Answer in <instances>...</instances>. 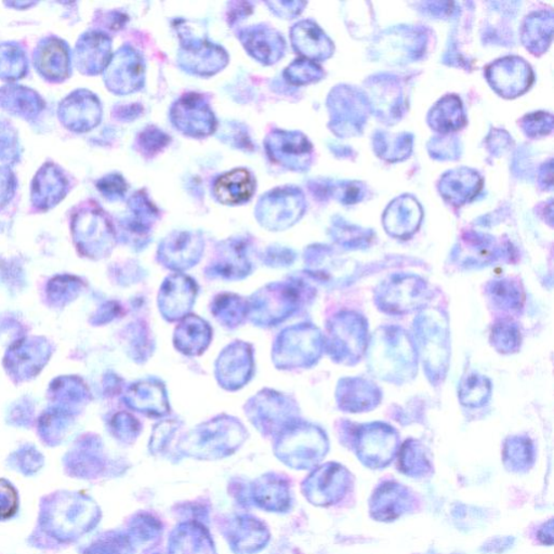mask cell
I'll return each instance as SVG.
<instances>
[{"instance_id": "obj_1", "label": "cell", "mask_w": 554, "mask_h": 554, "mask_svg": "<svg viewBox=\"0 0 554 554\" xmlns=\"http://www.w3.org/2000/svg\"><path fill=\"white\" fill-rule=\"evenodd\" d=\"M301 287L296 283H277L255 294L249 303V315L260 325H276L297 310Z\"/></svg>"}, {"instance_id": "obj_2", "label": "cell", "mask_w": 554, "mask_h": 554, "mask_svg": "<svg viewBox=\"0 0 554 554\" xmlns=\"http://www.w3.org/2000/svg\"><path fill=\"white\" fill-rule=\"evenodd\" d=\"M321 353V334L308 325L285 329L274 345V363L279 369L309 366Z\"/></svg>"}, {"instance_id": "obj_3", "label": "cell", "mask_w": 554, "mask_h": 554, "mask_svg": "<svg viewBox=\"0 0 554 554\" xmlns=\"http://www.w3.org/2000/svg\"><path fill=\"white\" fill-rule=\"evenodd\" d=\"M196 294L197 287L193 279L184 274H173L164 282L159 292V310L170 322L181 320L193 306Z\"/></svg>"}, {"instance_id": "obj_4", "label": "cell", "mask_w": 554, "mask_h": 554, "mask_svg": "<svg viewBox=\"0 0 554 554\" xmlns=\"http://www.w3.org/2000/svg\"><path fill=\"white\" fill-rule=\"evenodd\" d=\"M487 79L502 96L513 98L529 89L533 73L524 60L504 58L487 69Z\"/></svg>"}, {"instance_id": "obj_5", "label": "cell", "mask_w": 554, "mask_h": 554, "mask_svg": "<svg viewBox=\"0 0 554 554\" xmlns=\"http://www.w3.org/2000/svg\"><path fill=\"white\" fill-rule=\"evenodd\" d=\"M172 117L175 127L193 136L210 135L216 127L215 117L200 95L181 99L173 108Z\"/></svg>"}, {"instance_id": "obj_6", "label": "cell", "mask_w": 554, "mask_h": 554, "mask_svg": "<svg viewBox=\"0 0 554 554\" xmlns=\"http://www.w3.org/2000/svg\"><path fill=\"white\" fill-rule=\"evenodd\" d=\"M252 352L249 344L235 343L223 351L217 363V378L223 388L237 390L249 382L252 372Z\"/></svg>"}, {"instance_id": "obj_7", "label": "cell", "mask_w": 554, "mask_h": 554, "mask_svg": "<svg viewBox=\"0 0 554 554\" xmlns=\"http://www.w3.org/2000/svg\"><path fill=\"white\" fill-rule=\"evenodd\" d=\"M204 244L194 233L180 232L170 235L159 246V257L164 266L183 271L200 261Z\"/></svg>"}, {"instance_id": "obj_8", "label": "cell", "mask_w": 554, "mask_h": 554, "mask_svg": "<svg viewBox=\"0 0 554 554\" xmlns=\"http://www.w3.org/2000/svg\"><path fill=\"white\" fill-rule=\"evenodd\" d=\"M144 79L145 65L142 59L138 53L126 48L114 57L108 67V86L117 93L140 89Z\"/></svg>"}, {"instance_id": "obj_9", "label": "cell", "mask_w": 554, "mask_h": 554, "mask_svg": "<svg viewBox=\"0 0 554 554\" xmlns=\"http://www.w3.org/2000/svg\"><path fill=\"white\" fill-rule=\"evenodd\" d=\"M246 414L251 417L257 426L276 427L286 426L294 416L293 405L282 394L263 391L252 399L247 408Z\"/></svg>"}, {"instance_id": "obj_10", "label": "cell", "mask_w": 554, "mask_h": 554, "mask_svg": "<svg viewBox=\"0 0 554 554\" xmlns=\"http://www.w3.org/2000/svg\"><path fill=\"white\" fill-rule=\"evenodd\" d=\"M259 208V218L263 224L274 230L292 226L304 211L299 194L293 192H282L281 195L274 193L272 197L263 200L262 207Z\"/></svg>"}, {"instance_id": "obj_11", "label": "cell", "mask_w": 554, "mask_h": 554, "mask_svg": "<svg viewBox=\"0 0 554 554\" xmlns=\"http://www.w3.org/2000/svg\"><path fill=\"white\" fill-rule=\"evenodd\" d=\"M247 51L257 60L267 64L277 62L283 56L284 41L278 33L268 27H251L241 34Z\"/></svg>"}, {"instance_id": "obj_12", "label": "cell", "mask_w": 554, "mask_h": 554, "mask_svg": "<svg viewBox=\"0 0 554 554\" xmlns=\"http://www.w3.org/2000/svg\"><path fill=\"white\" fill-rule=\"evenodd\" d=\"M62 117L70 128L76 131L89 130L101 118L100 104L92 95H80L78 92L63 103Z\"/></svg>"}, {"instance_id": "obj_13", "label": "cell", "mask_w": 554, "mask_h": 554, "mask_svg": "<svg viewBox=\"0 0 554 554\" xmlns=\"http://www.w3.org/2000/svg\"><path fill=\"white\" fill-rule=\"evenodd\" d=\"M292 41L296 51L312 60L326 59L333 51L329 38L310 21L300 22L293 27Z\"/></svg>"}, {"instance_id": "obj_14", "label": "cell", "mask_w": 554, "mask_h": 554, "mask_svg": "<svg viewBox=\"0 0 554 554\" xmlns=\"http://www.w3.org/2000/svg\"><path fill=\"white\" fill-rule=\"evenodd\" d=\"M211 340V326L199 316H185L175 328V348L186 355H199L204 352Z\"/></svg>"}, {"instance_id": "obj_15", "label": "cell", "mask_w": 554, "mask_h": 554, "mask_svg": "<svg viewBox=\"0 0 554 554\" xmlns=\"http://www.w3.org/2000/svg\"><path fill=\"white\" fill-rule=\"evenodd\" d=\"M268 150L276 161L293 168L301 166L308 156L311 146L305 136L296 133H274L268 140Z\"/></svg>"}, {"instance_id": "obj_16", "label": "cell", "mask_w": 554, "mask_h": 554, "mask_svg": "<svg viewBox=\"0 0 554 554\" xmlns=\"http://www.w3.org/2000/svg\"><path fill=\"white\" fill-rule=\"evenodd\" d=\"M180 59L186 69L201 75L218 72L227 64L228 60L227 54L221 48L205 42L199 45H186L184 52H181Z\"/></svg>"}, {"instance_id": "obj_17", "label": "cell", "mask_w": 554, "mask_h": 554, "mask_svg": "<svg viewBox=\"0 0 554 554\" xmlns=\"http://www.w3.org/2000/svg\"><path fill=\"white\" fill-rule=\"evenodd\" d=\"M255 183L245 169H235L223 174L215 183V195L224 204H241L254 194Z\"/></svg>"}, {"instance_id": "obj_18", "label": "cell", "mask_w": 554, "mask_h": 554, "mask_svg": "<svg viewBox=\"0 0 554 554\" xmlns=\"http://www.w3.org/2000/svg\"><path fill=\"white\" fill-rule=\"evenodd\" d=\"M129 404L134 409L150 416H163L168 413L166 392L161 383L146 380L136 383L128 396Z\"/></svg>"}, {"instance_id": "obj_19", "label": "cell", "mask_w": 554, "mask_h": 554, "mask_svg": "<svg viewBox=\"0 0 554 554\" xmlns=\"http://www.w3.org/2000/svg\"><path fill=\"white\" fill-rule=\"evenodd\" d=\"M481 186L482 181L475 173L468 169L455 170L444 175L441 193L453 204L462 205L474 199Z\"/></svg>"}, {"instance_id": "obj_20", "label": "cell", "mask_w": 554, "mask_h": 554, "mask_svg": "<svg viewBox=\"0 0 554 554\" xmlns=\"http://www.w3.org/2000/svg\"><path fill=\"white\" fill-rule=\"evenodd\" d=\"M421 211L414 200L399 199L389 207L386 213V227L394 235H408L414 232L420 222Z\"/></svg>"}, {"instance_id": "obj_21", "label": "cell", "mask_w": 554, "mask_h": 554, "mask_svg": "<svg viewBox=\"0 0 554 554\" xmlns=\"http://www.w3.org/2000/svg\"><path fill=\"white\" fill-rule=\"evenodd\" d=\"M251 270L245 249L239 243L224 246L221 255L211 267V276L227 279L245 277Z\"/></svg>"}, {"instance_id": "obj_22", "label": "cell", "mask_w": 554, "mask_h": 554, "mask_svg": "<svg viewBox=\"0 0 554 554\" xmlns=\"http://www.w3.org/2000/svg\"><path fill=\"white\" fill-rule=\"evenodd\" d=\"M37 68L42 75L61 80L68 75L69 53L61 42L49 41L37 53Z\"/></svg>"}, {"instance_id": "obj_23", "label": "cell", "mask_w": 554, "mask_h": 554, "mask_svg": "<svg viewBox=\"0 0 554 554\" xmlns=\"http://www.w3.org/2000/svg\"><path fill=\"white\" fill-rule=\"evenodd\" d=\"M111 43L101 34H91L78 45L80 63L91 73H98L108 64Z\"/></svg>"}, {"instance_id": "obj_24", "label": "cell", "mask_w": 554, "mask_h": 554, "mask_svg": "<svg viewBox=\"0 0 554 554\" xmlns=\"http://www.w3.org/2000/svg\"><path fill=\"white\" fill-rule=\"evenodd\" d=\"M429 120L432 127L442 133L462 128L465 124V117L459 99L455 96L442 99L432 108Z\"/></svg>"}, {"instance_id": "obj_25", "label": "cell", "mask_w": 554, "mask_h": 554, "mask_svg": "<svg viewBox=\"0 0 554 554\" xmlns=\"http://www.w3.org/2000/svg\"><path fill=\"white\" fill-rule=\"evenodd\" d=\"M552 15L549 14H535L526 21L523 38L525 45L531 52H545L549 45L552 34Z\"/></svg>"}, {"instance_id": "obj_26", "label": "cell", "mask_w": 554, "mask_h": 554, "mask_svg": "<svg viewBox=\"0 0 554 554\" xmlns=\"http://www.w3.org/2000/svg\"><path fill=\"white\" fill-rule=\"evenodd\" d=\"M65 183L61 174L54 172L52 166L42 168L34 181V196L42 204H56L62 199Z\"/></svg>"}, {"instance_id": "obj_27", "label": "cell", "mask_w": 554, "mask_h": 554, "mask_svg": "<svg viewBox=\"0 0 554 554\" xmlns=\"http://www.w3.org/2000/svg\"><path fill=\"white\" fill-rule=\"evenodd\" d=\"M212 314L224 326L235 327L249 315V303L234 295H222L213 305Z\"/></svg>"}, {"instance_id": "obj_28", "label": "cell", "mask_w": 554, "mask_h": 554, "mask_svg": "<svg viewBox=\"0 0 554 554\" xmlns=\"http://www.w3.org/2000/svg\"><path fill=\"white\" fill-rule=\"evenodd\" d=\"M23 53L14 46L0 47V75L4 78H19L24 73Z\"/></svg>"}, {"instance_id": "obj_29", "label": "cell", "mask_w": 554, "mask_h": 554, "mask_svg": "<svg viewBox=\"0 0 554 554\" xmlns=\"http://www.w3.org/2000/svg\"><path fill=\"white\" fill-rule=\"evenodd\" d=\"M288 80L294 84L303 85L321 78L322 70L317 65L308 60H298L293 63L286 72Z\"/></svg>"}, {"instance_id": "obj_30", "label": "cell", "mask_w": 554, "mask_h": 554, "mask_svg": "<svg viewBox=\"0 0 554 554\" xmlns=\"http://www.w3.org/2000/svg\"><path fill=\"white\" fill-rule=\"evenodd\" d=\"M485 380L479 377H473L463 386L462 396L465 404L477 405L485 399L488 392Z\"/></svg>"}, {"instance_id": "obj_31", "label": "cell", "mask_w": 554, "mask_h": 554, "mask_svg": "<svg viewBox=\"0 0 554 554\" xmlns=\"http://www.w3.org/2000/svg\"><path fill=\"white\" fill-rule=\"evenodd\" d=\"M525 125L530 136L545 135L552 129V117L544 113L530 115L525 118Z\"/></svg>"}, {"instance_id": "obj_32", "label": "cell", "mask_w": 554, "mask_h": 554, "mask_svg": "<svg viewBox=\"0 0 554 554\" xmlns=\"http://www.w3.org/2000/svg\"><path fill=\"white\" fill-rule=\"evenodd\" d=\"M16 495L13 487L0 481V519L11 517L15 512Z\"/></svg>"}, {"instance_id": "obj_33", "label": "cell", "mask_w": 554, "mask_h": 554, "mask_svg": "<svg viewBox=\"0 0 554 554\" xmlns=\"http://www.w3.org/2000/svg\"><path fill=\"white\" fill-rule=\"evenodd\" d=\"M99 188L108 196H117L123 195L126 191V184L119 175H109V177L101 181Z\"/></svg>"}, {"instance_id": "obj_34", "label": "cell", "mask_w": 554, "mask_h": 554, "mask_svg": "<svg viewBox=\"0 0 554 554\" xmlns=\"http://www.w3.org/2000/svg\"><path fill=\"white\" fill-rule=\"evenodd\" d=\"M146 133L150 136L146 138V136L142 134V146L145 147L146 151H158L162 146L167 144V136H164L161 131L158 130H146Z\"/></svg>"}, {"instance_id": "obj_35", "label": "cell", "mask_w": 554, "mask_h": 554, "mask_svg": "<svg viewBox=\"0 0 554 554\" xmlns=\"http://www.w3.org/2000/svg\"><path fill=\"white\" fill-rule=\"evenodd\" d=\"M14 180L10 173L0 170V205L10 199Z\"/></svg>"}]
</instances>
